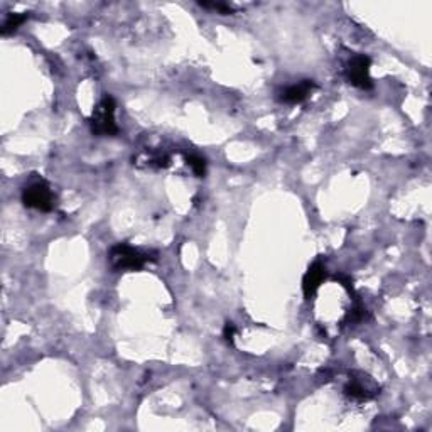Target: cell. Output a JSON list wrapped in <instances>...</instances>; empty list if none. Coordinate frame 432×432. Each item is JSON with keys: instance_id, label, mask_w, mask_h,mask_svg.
<instances>
[{"instance_id": "7", "label": "cell", "mask_w": 432, "mask_h": 432, "mask_svg": "<svg viewBox=\"0 0 432 432\" xmlns=\"http://www.w3.org/2000/svg\"><path fill=\"white\" fill-rule=\"evenodd\" d=\"M312 90H314V81H312V79H304V81L297 83V85L288 86L284 92H281V95H279V101L288 103V105L301 103V101H304L307 97L311 95Z\"/></svg>"}, {"instance_id": "11", "label": "cell", "mask_w": 432, "mask_h": 432, "mask_svg": "<svg viewBox=\"0 0 432 432\" xmlns=\"http://www.w3.org/2000/svg\"><path fill=\"white\" fill-rule=\"evenodd\" d=\"M223 336H225V340L227 341H233V338H235V325L233 322H227V326H225V329H223Z\"/></svg>"}, {"instance_id": "2", "label": "cell", "mask_w": 432, "mask_h": 432, "mask_svg": "<svg viewBox=\"0 0 432 432\" xmlns=\"http://www.w3.org/2000/svg\"><path fill=\"white\" fill-rule=\"evenodd\" d=\"M151 260L149 253L142 252L139 249L127 245V243H118L112 246L108 253V262L114 270H140L145 264Z\"/></svg>"}, {"instance_id": "5", "label": "cell", "mask_w": 432, "mask_h": 432, "mask_svg": "<svg viewBox=\"0 0 432 432\" xmlns=\"http://www.w3.org/2000/svg\"><path fill=\"white\" fill-rule=\"evenodd\" d=\"M370 66H372V61L365 54H358L350 60V63L346 64V79L353 86L360 90H370L373 86L372 78H370Z\"/></svg>"}, {"instance_id": "10", "label": "cell", "mask_w": 432, "mask_h": 432, "mask_svg": "<svg viewBox=\"0 0 432 432\" xmlns=\"http://www.w3.org/2000/svg\"><path fill=\"white\" fill-rule=\"evenodd\" d=\"M198 3L203 7V9H213V10H216V12L223 14V16H228V14L233 12L231 5H228V3H223V2H198Z\"/></svg>"}, {"instance_id": "4", "label": "cell", "mask_w": 432, "mask_h": 432, "mask_svg": "<svg viewBox=\"0 0 432 432\" xmlns=\"http://www.w3.org/2000/svg\"><path fill=\"white\" fill-rule=\"evenodd\" d=\"M24 206L39 212H51L54 208V194L46 183L29 184L23 191Z\"/></svg>"}, {"instance_id": "1", "label": "cell", "mask_w": 432, "mask_h": 432, "mask_svg": "<svg viewBox=\"0 0 432 432\" xmlns=\"http://www.w3.org/2000/svg\"><path fill=\"white\" fill-rule=\"evenodd\" d=\"M115 110H117V103H115L114 97L105 95L100 101H98L92 117H90V129H92L93 136H117L118 125L117 120H115Z\"/></svg>"}, {"instance_id": "6", "label": "cell", "mask_w": 432, "mask_h": 432, "mask_svg": "<svg viewBox=\"0 0 432 432\" xmlns=\"http://www.w3.org/2000/svg\"><path fill=\"white\" fill-rule=\"evenodd\" d=\"M326 279V267L321 260H316L314 264L307 268L306 275L303 279V290H304V296L309 299L311 296H314L316 290L321 288L322 281Z\"/></svg>"}, {"instance_id": "8", "label": "cell", "mask_w": 432, "mask_h": 432, "mask_svg": "<svg viewBox=\"0 0 432 432\" xmlns=\"http://www.w3.org/2000/svg\"><path fill=\"white\" fill-rule=\"evenodd\" d=\"M25 21H27V14L23 12V14H10L9 17L5 19V23H3L2 25V34L7 36L10 34V32L17 31V29L23 25Z\"/></svg>"}, {"instance_id": "3", "label": "cell", "mask_w": 432, "mask_h": 432, "mask_svg": "<svg viewBox=\"0 0 432 432\" xmlns=\"http://www.w3.org/2000/svg\"><path fill=\"white\" fill-rule=\"evenodd\" d=\"M380 394V387L370 379L368 375L361 372H353L350 375V380L344 385V395L351 401L366 402L372 401L373 397Z\"/></svg>"}, {"instance_id": "9", "label": "cell", "mask_w": 432, "mask_h": 432, "mask_svg": "<svg viewBox=\"0 0 432 432\" xmlns=\"http://www.w3.org/2000/svg\"><path fill=\"white\" fill-rule=\"evenodd\" d=\"M186 162L188 166L192 169V173L198 177H203L206 174V162L205 159L199 157V155H186Z\"/></svg>"}]
</instances>
